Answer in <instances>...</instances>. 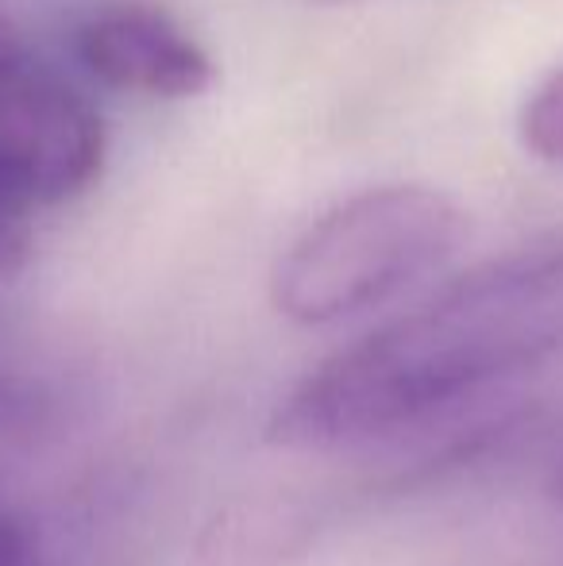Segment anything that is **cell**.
<instances>
[{
  "label": "cell",
  "mask_w": 563,
  "mask_h": 566,
  "mask_svg": "<svg viewBox=\"0 0 563 566\" xmlns=\"http://www.w3.org/2000/svg\"><path fill=\"white\" fill-rule=\"evenodd\" d=\"M309 4H321V8H340V4H359V0H309Z\"/></svg>",
  "instance_id": "obj_11"
},
{
  "label": "cell",
  "mask_w": 563,
  "mask_h": 566,
  "mask_svg": "<svg viewBox=\"0 0 563 566\" xmlns=\"http://www.w3.org/2000/svg\"><path fill=\"white\" fill-rule=\"evenodd\" d=\"M463 235V209L440 189H363L293 239L271 274V301L301 328L352 321L444 266Z\"/></svg>",
  "instance_id": "obj_2"
},
{
  "label": "cell",
  "mask_w": 563,
  "mask_h": 566,
  "mask_svg": "<svg viewBox=\"0 0 563 566\" xmlns=\"http://www.w3.org/2000/svg\"><path fill=\"white\" fill-rule=\"evenodd\" d=\"M31 209L0 189V282L20 274L31 259Z\"/></svg>",
  "instance_id": "obj_7"
},
{
  "label": "cell",
  "mask_w": 563,
  "mask_h": 566,
  "mask_svg": "<svg viewBox=\"0 0 563 566\" xmlns=\"http://www.w3.org/2000/svg\"><path fill=\"white\" fill-rule=\"evenodd\" d=\"M552 497H556L560 505H563V462L556 467V474H552Z\"/></svg>",
  "instance_id": "obj_10"
},
{
  "label": "cell",
  "mask_w": 563,
  "mask_h": 566,
  "mask_svg": "<svg viewBox=\"0 0 563 566\" xmlns=\"http://www.w3.org/2000/svg\"><path fill=\"white\" fill-rule=\"evenodd\" d=\"M0 566H35L31 532L8 513H0Z\"/></svg>",
  "instance_id": "obj_8"
},
{
  "label": "cell",
  "mask_w": 563,
  "mask_h": 566,
  "mask_svg": "<svg viewBox=\"0 0 563 566\" xmlns=\"http://www.w3.org/2000/svg\"><path fill=\"white\" fill-rule=\"evenodd\" d=\"M309 524L301 509L279 497H256L212 516L197 539V566H285L305 547Z\"/></svg>",
  "instance_id": "obj_5"
},
{
  "label": "cell",
  "mask_w": 563,
  "mask_h": 566,
  "mask_svg": "<svg viewBox=\"0 0 563 566\" xmlns=\"http://www.w3.org/2000/svg\"><path fill=\"white\" fill-rule=\"evenodd\" d=\"M15 70H23V39L0 8V82H8Z\"/></svg>",
  "instance_id": "obj_9"
},
{
  "label": "cell",
  "mask_w": 563,
  "mask_h": 566,
  "mask_svg": "<svg viewBox=\"0 0 563 566\" xmlns=\"http://www.w3.org/2000/svg\"><path fill=\"white\" fill-rule=\"evenodd\" d=\"M105 166V124L77 90L15 70L0 82V189L51 209L82 197Z\"/></svg>",
  "instance_id": "obj_3"
},
{
  "label": "cell",
  "mask_w": 563,
  "mask_h": 566,
  "mask_svg": "<svg viewBox=\"0 0 563 566\" xmlns=\"http://www.w3.org/2000/svg\"><path fill=\"white\" fill-rule=\"evenodd\" d=\"M563 350V243L505 254L444 285L309 370L267 420L290 451L383 440Z\"/></svg>",
  "instance_id": "obj_1"
},
{
  "label": "cell",
  "mask_w": 563,
  "mask_h": 566,
  "mask_svg": "<svg viewBox=\"0 0 563 566\" xmlns=\"http://www.w3.org/2000/svg\"><path fill=\"white\" fill-rule=\"evenodd\" d=\"M521 143L541 163L563 166V70L549 74L521 108Z\"/></svg>",
  "instance_id": "obj_6"
},
{
  "label": "cell",
  "mask_w": 563,
  "mask_h": 566,
  "mask_svg": "<svg viewBox=\"0 0 563 566\" xmlns=\"http://www.w3.org/2000/svg\"><path fill=\"white\" fill-rule=\"evenodd\" d=\"M77 54L97 82L143 97L186 101L217 82L209 51L155 8H113L77 31Z\"/></svg>",
  "instance_id": "obj_4"
}]
</instances>
